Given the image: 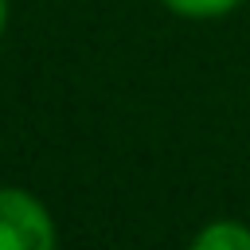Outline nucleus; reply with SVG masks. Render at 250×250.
Here are the masks:
<instances>
[{
    "label": "nucleus",
    "instance_id": "nucleus-1",
    "mask_svg": "<svg viewBox=\"0 0 250 250\" xmlns=\"http://www.w3.org/2000/svg\"><path fill=\"white\" fill-rule=\"evenodd\" d=\"M51 211L23 188H0V250H55Z\"/></svg>",
    "mask_w": 250,
    "mask_h": 250
},
{
    "label": "nucleus",
    "instance_id": "nucleus-2",
    "mask_svg": "<svg viewBox=\"0 0 250 250\" xmlns=\"http://www.w3.org/2000/svg\"><path fill=\"white\" fill-rule=\"evenodd\" d=\"M191 250H250V227L238 219H211L191 238Z\"/></svg>",
    "mask_w": 250,
    "mask_h": 250
},
{
    "label": "nucleus",
    "instance_id": "nucleus-3",
    "mask_svg": "<svg viewBox=\"0 0 250 250\" xmlns=\"http://www.w3.org/2000/svg\"><path fill=\"white\" fill-rule=\"evenodd\" d=\"M242 0H164L168 12L176 16H188V20H215V16H227L234 12Z\"/></svg>",
    "mask_w": 250,
    "mask_h": 250
},
{
    "label": "nucleus",
    "instance_id": "nucleus-4",
    "mask_svg": "<svg viewBox=\"0 0 250 250\" xmlns=\"http://www.w3.org/2000/svg\"><path fill=\"white\" fill-rule=\"evenodd\" d=\"M4 23H8V0H0V35H4Z\"/></svg>",
    "mask_w": 250,
    "mask_h": 250
}]
</instances>
